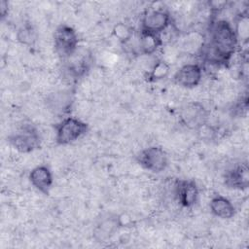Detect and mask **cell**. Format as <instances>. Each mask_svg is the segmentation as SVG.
<instances>
[{"label":"cell","mask_w":249,"mask_h":249,"mask_svg":"<svg viewBox=\"0 0 249 249\" xmlns=\"http://www.w3.org/2000/svg\"><path fill=\"white\" fill-rule=\"evenodd\" d=\"M137 163L153 173H160L168 166V156L160 146H150L141 150L136 156Z\"/></svg>","instance_id":"cell-7"},{"label":"cell","mask_w":249,"mask_h":249,"mask_svg":"<svg viewBox=\"0 0 249 249\" xmlns=\"http://www.w3.org/2000/svg\"><path fill=\"white\" fill-rule=\"evenodd\" d=\"M203 68L198 63H186L173 75V82L185 89L197 87L202 80Z\"/></svg>","instance_id":"cell-10"},{"label":"cell","mask_w":249,"mask_h":249,"mask_svg":"<svg viewBox=\"0 0 249 249\" xmlns=\"http://www.w3.org/2000/svg\"><path fill=\"white\" fill-rule=\"evenodd\" d=\"M124 226L121 216L115 213L103 215L93 229V238L97 242L109 240Z\"/></svg>","instance_id":"cell-12"},{"label":"cell","mask_w":249,"mask_h":249,"mask_svg":"<svg viewBox=\"0 0 249 249\" xmlns=\"http://www.w3.org/2000/svg\"><path fill=\"white\" fill-rule=\"evenodd\" d=\"M37 34L36 30L32 26L31 23H23L17 32V39L19 43L26 45V46H31L34 44L36 41Z\"/></svg>","instance_id":"cell-20"},{"label":"cell","mask_w":249,"mask_h":249,"mask_svg":"<svg viewBox=\"0 0 249 249\" xmlns=\"http://www.w3.org/2000/svg\"><path fill=\"white\" fill-rule=\"evenodd\" d=\"M112 33L114 37L122 44V45H127L131 42V40L134 37V28L129 24L125 22H118L114 25Z\"/></svg>","instance_id":"cell-19"},{"label":"cell","mask_w":249,"mask_h":249,"mask_svg":"<svg viewBox=\"0 0 249 249\" xmlns=\"http://www.w3.org/2000/svg\"><path fill=\"white\" fill-rule=\"evenodd\" d=\"M162 45L163 40L160 34L139 31L136 40V52L138 54L152 55Z\"/></svg>","instance_id":"cell-15"},{"label":"cell","mask_w":249,"mask_h":249,"mask_svg":"<svg viewBox=\"0 0 249 249\" xmlns=\"http://www.w3.org/2000/svg\"><path fill=\"white\" fill-rule=\"evenodd\" d=\"M28 179L38 192L46 196L50 194L53 185V172L50 167L45 164H40L32 168L28 175Z\"/></svg>","instance_id":"cell-14"},{"label":"cell","mask_w":249,"mask_h":249,"mask_svg":"<svg viewBox=\"0 0 249 249\" xmlns=\"http://www.w3.org/2000/svg\"><path fill=\"white\" fill-rule=\"evenodd\" d=\"M174 194L177 202L185 208L193 207L198 200L199 191L195 180H178L174 187Z\"/></svg>","instance_id":"cell-13"},{"label":"cell","mask_w":249,"mask_h":249,"mask_svg":"<svg viewBox=\"0 0 249 249\" xmlns=\"http://www.w3.org/2000/svg\"><path fill=\"white\" fill-rule=\"evenodd\" d=\"M79 46L78 33L72 26L62 23L55 28L53 33V47L61 60L70 56Z\"/></svg>","instance_id":"cell-5"},{"label":"cell","mask_w":249,"mask_h":249,"mask_svg":"<svg viewBox=\"0 0 249 249\" xmlns=\"http://www.w3.org/2000/svg\"><path fill=\"white\" fill-rule=\"evenodd\" d=\"M233 27L238 39L239 44L242 42H247L249 35V18L248 12H240L233 21Z\"/></svg>","instance_id":"cell-18"},{"label":"cell","mask_w":249,"mask_h":249,"mask_svg":"<svg viewBox=\"0 0 249 249\" xmlns=\"http://www.w3.org/2000/svg\"><path fill=\"white\" fill-rule=\"evenodd\" d=\"M74 100V90L70 89H59L47 95L45 99V105L52 114L64 118V116L71 112Z\"/></svg>","instance_id":"cell-9"},{"label":"cell","mask_w":249,"mask_h":249,"mask_svg":"<svg viewBox=\"0 0 249 249\" xmlns=\"http://www.w3.org/2000/svg\"><path fill=\"white\" fill-rule=\"evenodd\" d=\"M248 109V95L245 94L244 96L240 97L233 105L231 110L232 115L237 116V117H241L243 115L246 114Z\"/></svg>","instance_id":"cell-21"},{"label":"cell","mask_w":249,"mask_h":249,"mask_svg":"<svg viewBox=\"0 0 249 249\" xmlns=\"http://www.w3.org/2000/svg\"><path fill=\"white\" fill-rule=\"evenodd\" d=\"M172 23V18L168 11L162 8H149L140 18L139 31L162 34Z\"/></svg>","instance_id":"cell-6"},{"label":"cell","mask_w":249,"mask_h":249,"mask_svg":"<svg viewBox=\"0 0 249 249\" xmlns=\"http://www.w3.org/2000/svg\"><path fill=\"white\" fill-rule=\"evenodd\" d=\"M63 70L72 80H79L88 74L93 57L89 49L79 46V48L67 58L62 60Z\"/></svg>","instance_id":"cell-4"},{"label":"cell","mask_w":249,"mask_h":249,"mask_svg":"<svg viewBox=\"0 0 249 249\" xmlns=\"http://www.w3.org/2000/svg\"><path fill=\"white\" fill-rule=\"evenodd\" d=\"M209 209L215 217L223 220L231 219L236 212L233 203L228 197L221 195L214 196L211 198Z\"/></svg>","instance_id":"cell-16"},{"label":"cell","mask_w":249,"mask_h":249,"mask_svg":"<svg viewBox=\"0 0 249 249\" xmlns=\"http://www.w3.org/2000/svg\"><path fill=\"white\" fill-rule=\"evenodd\" d=\"M170 73V65L163 59L157 60L150 71L146 75V80L150 83L162 81L168 77Z\"/></svg>","instance_id":"cell-17"},{"label":"cell","mask_w":249,"mask_h":249,"mask_svg":"<svg viewBox=\"0 0 249 249\" xmlns=\"http://www.w3.org/2000/svg\"><path fill=\"white\" fill-rule=\"evenodd\" d=\"M208 33L200 52L202 60L214 67H229L239 46L233 24L226 18H210Z\"/></svg>","instance_id":"cell-1"},{"label":"cell","mask_w":249,"mask_h":249,"mask_svg":"<svg viewBox=\"0 0 249 249\" xmlns=\"http://www.w3.org/2000/svg\"><path fill=\"white\" fill-rule=\"evenodd\" d=\"M227 188L236 191H244L249 187V168L246 162L235 163L228 168L223 176Z\"/></svg>","instance_id":"cell-11"},{"label":"cell","mask_w":249,"mask_h":249,"mask_svg":"<svg viewBox=\"0 0 249 249\" xmlns=\"http://www.w3.org/2000/svg\"><path fill=\"white\" fill-rule=\"evenodd\" d=\"M209 112L199 102H190L184 105L179 113L181 124L189 129L197 130L208 123Z\"/></svg>","instance_id":"cell-8"},{"label":"cell","mask_w":249,"mask_h":249,"mask_svg":"<svg viewBox=\"0 0 249 249\" xmlns=\"http://www.w3.org/2000/svg\"><path fill=\"white\" fill-rule=\"evenodd\" d=\"M9 14V3L6 0L0 1V17L4 19Z\"/></svg>","instance_id":"cell-22"},{"label":"cell","mask_w":249,"mask_h":249,"mask_svg":"<svg viewBox=\"0 0 249 249\" xmlns=\"http://www.w3.org/2000/svg\"><path fill=\"white\" fill-rule=\"evenodd\" d=\"M89 124L75 117L66 116L55 124L54 140L57 145L65 146L76 142L89 132Z\"/></svg>","instance_id":"cell-3"},{"label":"cell","mask_w":249,"mask_h":249,"mask_svg":"<svg viewBox=\"0 0 249 249\" xmlns=\"http://www.w3.org/2000/svg\"><path fill=\"white\" fill-rule=\"evenodd\" d=\"M8 143L22 154L32 153L41 147L42 137L39 129L31 123H23L7 137Z\"/></svg>","instance_id":"cell-2"}]
</instances>
